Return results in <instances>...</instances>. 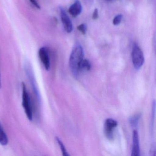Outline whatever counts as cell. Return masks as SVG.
Masks as SVG:
<instances>
[{"instance_id": "cell-11", "label": "cell", "mask_w": 156, "mask_h": 156, "mask_svg": "<svg viewBox=\"0 0 156 156\" xmlns=\"http://www.w3.org/2000/svg\"><path fill=\"white\" fill-rule=\"evenodd\" d=\"M91 65L88 60L83 59L79 66V71L80 72H87L91 69Z\"/></svg>"}, {"instance_id": "cell-14", "label": "cell", "mask_w": 156, "mask_h": 156, "mask_svg": "<svg viewBox=\"0 0 156 156\" xmlns=\"http://www.w3.org/2000/svg\"><path fill=\"white\" fill-rule=\"evenodd\" d=\"M122 15L119 14L114 18L113 21V23L114 25H118L120 23L122 20Z\"/></svg>"}, {"instance_id": "cell-5", "label": "cell", "mask_w": 156, "mask_h": 156, "mask_svg": "<svg viewBox=\"0 0 156 156\" xmlns=\"http://www.w3.org/2000/svg\"><path fill=\"white\" fill-rule=\"evenodd\" d=\"M39 56L45 69L47 71H49L51 67V60L48 48L45 47L40 48L39 51Z\"/></svg>"}, {"instance_id": "cell-8", "label": "cell", "mask_w": 156, "mask_h": 156, "mask_svg": "<svg viewBox=\"0 0 156 156\" xmlns=\"http://www.w3.org/2000/svg\"><path fill=\"white\" fill-rule=\"evenodd\" d=\"M82 11V6L79 0H75L73 4L69 8L68 12L74 18L77 17L81 14Z\"/></svg>"}, {"instance_id": "cell-10", "label": "cell", "mask_w": 156, "mask_h": 156, "mask_svg": "<svg viewBox=\"0 0 156 156\" xmlns=\"http://www.w3.org/2000/svg\"><path fill=\"white\" fill-rule=\"evenodd\" d=\"M9 142V139L6 132L4 131L1 123L0 122V144L6 146Z\"/></svg>"}, {"instance_id": "cell-3", "label": "cell", "mask_w": 156, "mask_h": 156, "mask_svg": "<svg viewBox=\"0 0 156 156\" xmlns=\"http://www.w3.org/2000/svg\"><path fill=\"white\" fill-rule=\"evenodd\" d=\"M132 60L135 69L138 70L144 63V56L143 52L137 44L134 43L132 47Z\"/></svg>"}, {"instance_id": "cell-13", "label": "cell", "mask_w": 156, "mask_h": 156, "mask_svg": "<svg viewBox=\"0 0 156 156\" xmlns=\"http://www.w3.org/2000/svg\"><path fill=\"white\" fill-rule=\"evenodd\" d=\"M56 141L58 142V144H59V146L61 148V150H62V152L63 155L65 156H69V154L67 153V151H66V148L65 147L63 143H62L61 140L59 138L56 137Z\"/></svg>"}, {"instance_id": "cell-6", "label": "cell", "mask_w": 156, "mask_h": 156, "mask_svg": "<svg viewBox=\"0 0 156 156\" xmlns=\"http://www.w3.org/2000/svg\"><path fill=\"white\" fill-rule=\"evenodd\" d=\"M61 20L63 25L64 28L66 32L70 33L73 30V25L70 18L63 8L60 9Z\"/></svg>"}, {"instance_id": "cell-12", "label": "cell", "mask_w": 156, "mask_h": 156, "mask_svg": "<svg viewBox=\"0 0 156 156\" xmlns=\"http://www.w3.org/2000/svg\"><path fill=\"white\" fill-rule=\"evenodd\" d=\"M140 114H137L130 117L129 119V124L132 127H136L138 124L140 118Z\"/></svg>"}, {"instance_id": "cell-15", "label": "cell", "mask_w": 156, "mask_h": 156, "mask_svg": "<svg viewBox=\"0 0 156 156\" xmlns=\"http://www.w3.org/2000/svg\"><path fill=\"white\" fill-rule=\"evenodd\" d=\"M77 29L79 31L82 33V34L85 35L86 34L87 26L85 23H82L78 25L77 27Z\"/></svg>"}, {"instance_id": "cell-2", "label": "cell", "mask_w": 156, "mask_h": 156, "mask_svg": "<svg viewBox=\"0 0 156 156\" xmlns=\"http://www.w3.org/2000/svg\"><path fill=\"white\" fill-rule=\"evenodd\" d=\"M22 106L27 118L30 121L33 120V109L30 98L27 91L26 85L22 83Z\"/></svg>"}, {"instance_id": "cell-1", "label": "cell", "mask_w": 156, "mask_h": 156, "mask_svg": "<svg viewBox=\"0 0 156 156\" xmlns=\"http://www.w3.org/2000/svg\"><path fill=\"white\" fill-rule=\"evenodd\" d=\"M83 49L80 44H76L72 50L69 59L70 69L75 76L78 75L79 67L81 62L84 59Z\"/></svg>"}, {"instance_id": "cell-17", "label": "cell", "mask_w": 156, "mask_h": 156, "mask_svg": "<svg viewBox=\"0 0 156 156\" xmlns=\"http://www.w3.org/2000/svg\"><path fill=\"white\" fill-rule=\"evenodd\" d=\"M30 2L31 3L32 5H34L36 9H41V7H40L38 2L36 1V0H30Z\"/></svg>"}, {"instance_id": "cell-9", "label": "cell", "mask_w": 156, "mask_h": 156, "mask_svg": "<svg viewBox=\"0 0 156 156\" xmlns=\"http://www.w3.org/2000/svg\"><path fill=\"white\" fill-rule=\"evenodd\" d=\"M26 72L28 75V77L30 81L31 84L32 86L33 91H34V94L36 95L38 99H40V94L38 92V89H37V87H36V84L35 83V80L34 78L33 73L32 71L30 69V66H27L26 67Z\"/></svg>"}, {"instance_id": "cell-4", "label": "cell", "mask_w": 156, "mask_h": 156, "mask_svg": "<svg viewBox=\"0 0 156 156\" xmlns=\"http://www.w3.org/2000/svg\"><path fill=\"white\" fill-rule=\"evenodd\" d=\"M118 123L115 119H107L105 120L104 126V132L106 137L109 140L114 138L113 130L117 126Z\"/></svg>"}, {"instance_id": "cell-16", "label": "cell", "mask_w": 156, "mask_h": 156, "mask_svg": "<svg viewBox=\"0 0 156 156\" xmlns=\"http://www.w3.org/2000/svg\"><path fill=\"white\" fill-rule=\"evenodd\" d=\"M92 18H93L94 20H97L98 18V10L97 9H95L94 10V12L93 13V15H92Z\"/></svg>"}, {"instance_id": "cell-7", "label": "cell", "mask_w": 156, "mask_h": 156, "mask_svg": "<svg viewBox=\"0 0 156 156\" xmlns=\"http://www.w3.org/2000/svg\"><path fill=\"white\" fill-rule=\"evenodd\" d=\"M139 139L138 134L136 129L133 132V145H132L131 156H138L140 155Z\"/></svg>"}, {"instance_id": "cell-18", "label": "cell", "mask_w": 156, "mask_h": 156, "mask_svg": "<svg viewBox=\"0 0 156 156\" xmlns=\"http://www.w3.org/2000/svg\"><path fill=\"white\" fill-rule=\"evenodd\" d=\"M2 84H1V73H0V88L1 87Z\"/></svg>"}]
</instances>
